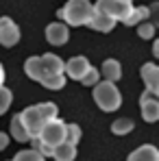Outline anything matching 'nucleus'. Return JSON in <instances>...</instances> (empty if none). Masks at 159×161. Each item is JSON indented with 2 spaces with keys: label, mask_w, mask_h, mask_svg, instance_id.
Segmentation results:
<instances>
[{
  "label": "nucleus",
  "mask_w": 159,
  "mask_h": 161,
  "mask_svg": "<svg viewBox=\"0 0 159 161\" xmlns=\"http://www.w3.org/2000/svg\"><path fill=\"white\" fill-rule=\"evenodd\" d=\"M94 15V4L89 0H68L61 11H59V18L65 20L68 26H83V24H89Z\"/></svg>",
  "instance_id": "1"
},
{
  "label": "nucleus",
  "mask_w": 159,
  "mask_h": 161,
  "mask_svg": "<svg viewBox=\"0 0 159 161\" xmlns=\"http://www.w3.org/2000/svg\"><path fill=\"white\" fill-rule=\"evenodd\" d=\"M94 103H96L98 109L111 113V111L120 109V105H122V94H120V89L116 87L113 80H107V79L98 80L94 85Z\"/></svg>",
  "instance_id": "2"
},
{
  "label": "nucleus",
  "mask_w": 159,
  "mask_h": 161,
  "mask_svg": "<svg viewBox=\"0 0 159 161\" xmlns=\"http://www.w3.org/2000/svg\"><path fill=\"white\" fill-rule=\"evenodd\" d=\"M94 9H96V11H103L107 15H111L113 20L124 22L127 15L131 13L133 7H131V2H122V0H96Z\"/></svg>",
  "instance_id": "3"
},
{
  "label": "nucleus",
  "mask_w": 159,
  "mask_h": 161,
  "mask_svg": "<svg viewBox=\"0 0 159 161\" xmlns=\"http://www.w3.org/2000/svg\"><path fill=\"white\" fill-rule=\"evenodd\" d=\"M65 122H61L59 118H54V120H48L46 124H44V129H42V142H46V144H50V146H59L61 142H65Z\"/></svg>",
  "instance_id": "4"
},
{
  "label": "nucleus",
  "mask_w": 159,
  "mask_h": 161,
  "mask_svg": "<svg viewBox=\"0 0 159 161\" xmlns=\"http://www.w3.org/2000/svg\"><path fill=\"white\" fill-rule=\"evenodd\" d=\"M20 42V28L11 18H0V46L11 48Z\"/></svg>",
  "instance_id": "5"
},
{
  "label": "nucleus",
  "mask_w": 159,
  "mask_h": 161,
  "mask_svg": "<svg viewBox=\"0 0 159 161\" xmlns=\"http://www.w3.org/2000/svg\"><path fill=\"white\" fill-rule=\"evenodd\" d=\"M22 120H24V124H26L28 133H31V137H37V135L42 133V129H44V124H46V120H44V115L39 113V109H37V105H33V107H26L22 113Z\"/></svg>",
  "instance_id": "6"
},
{
  "label": "nucleus",
  "mask_w": 159,
  "mask_h": 161,
  "mask_svg": "<svg viewBox=\"0 0 159 161\" xmlns=\"http://www.w3.org/2000/svg\"><path fill=\"white\" fill-rule=\"evenodd\" d=\"M46 39H48L50 46H63V44H68V39H70V28H68V24H61V22L48 24L46 26Z\"/></svg>",
  "instance_id": "7"
},
{
  "label": "nucleus",
  "mask_w": 159,
  "mask_h": 161,
  "mask_svg": "<svg viewBox=\"0 0 159 161\" xmlns=\"http://www.w3.org/2000/svg\"><path fill=\"white\" fill-rule=\"evenodd\" d=\"M24 72H26L28 79L37 80V83H42V80L48 76V70H46L42 57H28L26 61H24Z\"/></svg>",
  "instance_id": "8"
},
{
  "label": "nucleus",
  "mask_w": 159,
  "mask_h": 161,
  "mask_svg": "<svg viewBox=\"0 0 159 161\" xmlns=\"http://www.w3.org/2000/svg\"><path fill=\"white\" fill-rule=\"evenodd\" d=\"M89 68H92V65H89V61H87L85 57H72V59L65 63V74H68L70 79H74V80H81Z\"/></svg>",
  "instance_id": "9"
},
{
  "label": "nucleus",
  "mask_w": 159,
  "mask_h": 161,
  "mask_svg": "<svg viewBox=\"0 0 159 161\" xmlns=\"http://www.w3.org/2000/svg\"><path fill=\"white\" fill-rule=\"evenodd\" d=\"M116 22H118V20H113L111 15H107L103 11H96V9H94V15H92V20H89L87 26L94 28V31H100V33H111L113 26H116Z\"/></svg>",
  "instance_id": "10"
},
{
  "label": "nucleus",
  "mask_w": 159,
  "mask_h": 161,
  "mask_svg": "<svg viewBox=\"0 0 159 161\" xmlns=\"http://www.w3.org/2000/svg\"><path fill=\"white\" fill-rule=\"evenodd\" d=\"M9 133L11 137L15 139V142H31V133H28L26 124H24V120H22V115L20 113H15L13 118H11V124H9Z\"/></svg>",
  "instance_id": "11"
},
{
  "label": "nucleus",
  "mask_w": 159,
  "mask_h": 161,
  "mask_svg": "<svg viewBox=\"0 0 159 161\" xmlns=\"http://www.w3.org/2000/svg\"><path fill=\"white\" fill-rule=\"evenodd\" d=\"M139 74H142V80H144L146 89H157L159 87V65L144 63L142 70H139Z\"/></svg>",
  "instance_id": "12"
},
{
  "label": "nucleus",
  "mask_w": 159,
  "mask_h": 161,
  "mask_svg": "<svg viewBox=\"0 0 159 161\" xmlns=\"http://www.w3.org/2000/svg\"><path fill=\"white\" fill-rule=\"evenodd\" d=\"M129 161H159V150L150 144H144L129 155Z\"/></svg>",
  "instance_id": "13"
},
{
  "label": "nucleus",
  "mask_w": 159,
  "mask_h": 161,
  "mask_svg": "<svg viewBox=\"0 0 159 161\" xmlns=\"http://www.w3.org/2000/svg\"><path fill=\"white\" fill-rule=\"evenodd\" d=\"M142 107V118L146 122H159V103L153 98H142L139 100Z\"/></svg>",
  "instance_id": "14"
},
{
  "label": "nucleus",
  "mask_w": 159,
  "mask_h": 161,
  "mask_svg": "<svg viewBox=\"0 0 159 161\" xmlns=\"http://www.w3.org/2000/svg\"><path fill=\"white\" fill-rule=\"evenodd\" d=\"M53 159L54 161H74L77 159V146L70 144V142H61L59 146H54Z\"/></svg>",
  "instance_id": "15"
},
{
  "label": "nucleus",
  "mask_w": 159,
  "mask_h": 161,
  "mask_svg": "<svg viewBox=\"0 0 159 161\" xmlns=\"http://www.w3.org/2000/svg\"><path fill=\"white\" fill-rule=\"evenodd\" d=\"M42 59H44V65H46V70H48V76L50 74H61V72H65V63L61 61V57H57V54H42Z\"/></svg>",
  "instance_id": "16"
},
{
  "label": "nucleus",
  "mask_w": 159,
  "mask_h": 161,
  "mask_svg": "<svg viewBox=\"0 0 159 161\" xmlns=\"http://www.w3.org/2000/svg\"><path fill=\"white\" fill-rule=\"evenodd\" d=\"M103 76L107 80H120L122 79V68H120V61H116V59H107L105 63H103Z\"/></svg>",
  "instance_id": "17"
},
{
  "label": "nucleus",
  "mask_w": 159,
  "mask_h": 161,
  "mask_svg": "<svg viewBox=\"0 0 159 161\" xmlns=\"http://www.w3.org/2000/svg\"><path fill=\"white\" fill-rule=\"evenodd\" d=\"M146 18H150V7H133L131 13H129L127 20H124V24H129V26H137V24H142Z\"/></svg>",
  "instance_id": "18"
},
{
  "label": "nucleus",
  "mask_w": 159,
  "mask_h": 161,
  "mask_svg": "<svg viewBox=\"0 0 159 161\" xmlns=\"http://www.w3.org/2000/svg\"><path fill=\"white\" fill-rule=\"evenodd\" d=\"M133 120H129V118H118L113 124H111V133L113 135H127L133 131Z\"/></svg>",
  "instance_id": "19"
},
{
  "label": "nucleus",
  "mask_w": 159,
  "mask_h": 161,
  "mask_svg": "<svg viewBox=\"0 0 159 161\" xmlns=\"http://www.w3.org/2000/svg\"><path fill=\"white\" fill-rule=\"evenodd\" d=\"M65 72H61V74H50V76H46V79L42 80V85L46 87V89H61L63 85H65Z\"/></svg>",
  "instance_id": "20"
},
{
  "label": "nucleus",
  "mask_w": 159,
  "mask_h": 161,
  "mask_svg": "<svg viewBox=\"0 0 159 161\" xmlns=\"http://www.w3.org/2000/svg\"><path fill=\"white\" fill-rule=\"evenodd\" d=\"M13 161H46V157H44L39 150H35V148L31 146V148H26V150H20Z\"/></svg>",
  "instance_id": "21"
},
{
  "label": "nucleus",
  "mask_w": 159,
  "mask_h": 161,
  "mask_svg": "<svg viewBox=\"0 0 159 161\" xmlns=\"http://www.w3.org/2000/svg\"><path fill=\"white\" fill-rule=\"evenodd\" d=\"M37 109H39V113L44 115V120H46V122H48V120H54V118L59 115V109H57L54 103H39Z\"/></svg>",
  "instance_id": "22"
},
{
  "label": "nucleus",
  "mask_w": 159,
  "mask_h": 161,
  "mask_svg": "<svg viewBox=\"0 0 159 161\" xmlns=\"http://www.w3.org/2000/svg\"><path fill=\"white\" fill-rule=\"evenodd\" d=\"M11 103H13V94H11V89L4 87V85H0V115L7 113V109L11 107Z\"/></svg>",
  "instance_id": "23"
},
{
  "label": "nucleus",
  "mask_w": 159,
  "mask_h": 161,
  "mask_svg": "<svg viewBox=\"0 0 159 161\" xmlns=\"http://www.w3.org/2000/svg\"><path fill=\"white\" fill-rule=\"evenodd\" d=\"M98 80H100V70L92 65V68H89V70L85 72V76L81 79V83H83L85 87H94V85H96Z\"/></svg>",
  "instance_id": "24"
},
{
  "label": "nucleus",
  "mask_w": 159,
  "mask_h": 161,
  "mask_svg": "<svg viewBox=\"0 0 159 161\" xmlns=\"http://www.w3.org/2000/svg\"><path fill=\"white\" fill-rule=\"evenodd\" d=\"M65 142H70L74 146L81 142V126L79 124H68L65 126Z\"/></svg>",
  "instance_id": "25"
},
{
  "label": "nucleus",
  "mask_w": 159,
  "mask_h": 161,
  "mask_svg": "<svg viewBox=\"0 0 159 161\" xmlns=\"http://www.w3.org/2000/svg\"><path fill=\"white\" fill-rule=\"evenodd\" d=\"M155 24L153 22H142V24H137V35L142 37V39H153L155 37Z\"/></svg>",
  "instance_id": "26"
},
{
  "label": "nucleus",
  "mask_w": 159,
  "mask_h": 161,
  "mask_svg": "<svg viewBox=\"0 0 159 161\" xmlns=\"http://www.w3.org/2000/svg\"><path fill=\"white\" fill-rule=\"evenodd\" d=\"M150 22L159 28V2H153L150 4Z\"/></svg>",
  "instance_id": "27"
},
{
  "label": "nucleus",
  "mask_w": 159,
  "mask_h": 161,
  "mask_svg": "<svg viewBox=\"0 0 159 161\" xmlns=\"http://www.w3.org/2000/svg\"><path fill=\"white\" fill-rule=\"evenodd\" d=\"M142 98H153V100H157V103H159V87H157V89H146V92L142 94ZM142 98H139V100H142Z\"/></svg>",
  "instance_id": "28"
},
{
  "label": "nucleus",
  "mask_w": 159,
  "mask_h": 161,
  "mask_svg": "<svg viewBox=\"0 0 159 161\" xmlns=\"http://www.w3.org/2000/svg\"><path fill=\"white\" fill-rule=\"evenodd\" d=\"M9 146V135L7 133H0V150H4Z\"/></svg>",
  "instance_id": "29"
},
{
  "label": "nucleus",
  "mask_w": 159,
  "mask_h": 161,
  "mask_svg": "<svg viewBox=\"0 0 159 161\" xmlns=\"http://www.w3.org/2000/svg\"><path fill=\"white\" fill-rule=\"evenodd\" d=\"M153 54L159 59V39H155V44H153Z\"/></svg>",
  "instance_id": "30"
},
{
  "label": "nucleus",
  "mask_w": 159,
  "mask_h": 161,
  "mask_svg": "<svg viewBox=\"0 0 159 161\" xmlns=\"http://www.w3.org/2000/svg\"><path fill=\"white\" fill-rule=\"evenodd\" d=\"M4 83V68H2V63H0V85Z\"/></svg>",
  "instance_id": "31"
},
{
  "label": "nucleus",
  "mask_w": 159,
  "mask_h": 161,
  "mask_svg": "<svg viewBox=\"0 0 159 161\" xmlns=\"http://www.w3.org/2000/svg\"><path fill=\"white\" fill-rule=\"evenodd\" d=\"M122 2H133V0H122Z\"/></svg>",
  "instance_id": "32"
},
{
  "label": "nucleus",
  "mask_w": 159,
  "mask_h": 161,
  "mask_svg": "<svg viewBox=\"0 0 159 161\" xmlns=\"http://www.w3.org/2000/svg\"><path fill=\"white\" fill-rule=\"evenodd\" d=\"M127 161H129V159H127Z\"/></svg>",
  "instance_id": "33"
},
{
  "label": "nucleus",
  "mask_w": 159,
  "mask_h": 161,
  "mask_svg": "<svg viewBox=\"0 0 159 161\" xmlns=\"http://www.w3.org/2000/svg\"><path fill=\"white\" fill-rule=\"evenodd\" d=\"M11 161H13V159H11Z\"/></svg>",
  "instance_id": "34"
}]
</instances>
